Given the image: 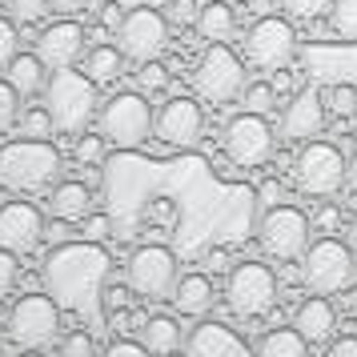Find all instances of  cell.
Segmentation results:
<instances>
[{
	"label": "cell",
	"mask_w": 357,
	"mask_h": 357,
	"mask_svg": "<svg viewBox=\"0 0 357 357\" xmlns=\"http://www.w3.org/2000/svg\"><path fill=\"white\" fill-rule=\"evenodd\" d=\"M141 345H145L153 357H173L185 345V337H181V325L173 321V317H149L145 325H141Z\"/></svg>",
	"instance_id": "obj_24"
},
{
	"label": "cell",
	"mask_w": 357,
	"mask_h": 357,
	"mask_svg": "<svg viewBox=\"0 0 357 357\" xmlns=\"http://www.w3.org/2000/svg\"><path fill=\"white\" fill-rule=\"evenodd\" d=\"M354 249L337 237H321V241H309V249L301 253V281L309 293H345L354 285Z\"/></svg>",
	"instance_id": "obj_5"
},
{
	"label": "cell",
	"mask_w": 357,
	"mask_h": 357,
	"mask_svg": "<svg viewBox=\"0 0 357 357\" xmlns=\"http://www.w3.org/2000/svg\"><path fill=\"white\" fill-rule=\"evenodd\" d=\"M329 29L341 40H357V0H333L329 4Z\"/></svg>",
	"instance_id": "obj_28"
},
{
	"label": "cell",
	"mask_w": 357,
	"mask_h": 357,
	"mask_svg": "<svg viewBox=\"0 0 357 357\" xmlns=\"http://www.w3.org/2000/svg\"><path fill=\"white\" fill-rule=\"evenodd\" d=\"M169 301H173V309L181 317H205L213 309V301H217V293H213V281L205 273H185V277H177Z\"/></svg>",
	"instance_id": "obj_21"
},
{
	"label": "cell",
	"mask_w": 357,
	"mask_h": 357,
	"mask_svg": "<svg viewBox=\"0 0 357 357\" xmlns=\"http://www.w3.org/2000/svg\"><path fill=\"white\" fill-rule=\"evenodd\" d=\"M45 217L36 205L29 201H8V205H0V249H8V253H33L36 245L45 241Z\"/></svg>",
	"instance_id": "obj_16"
},
{
	"label": "cell",
	"mask_w": 357,
	"mask_h": 357,
	"mask_svg": "<svg viewBox=\"0 0 357 357\" xmlns=\"http://www.w3.org/2000/svg\"><path fill=\"white\" fill-rule=\"evenodd\" d=\"M13 56H17V20L0 17V68H8Z\"/></svg>",
	"instance_id": "obj_37"
},
{
	"label": "cell",
	"mask_w": 357,
	"mask_h": 357,
	"mask_svg": "<svg viewBox=\"0 0 357 357\" xmlns=\"http://www.w3.org/2000/svg\"><path fill=\"white\" fill-rule=\"evenodd\" d=\"M105 157V137H81L77 141V161L81 165H97Z\"/></svg>",
	"instance_id": "obj_38"
},
{
	"label": "cell",
	"mask_w": 357,
	"mask_h": 357,
	"mask_svg": "<svg viewBox=\"0 0 357 357\" xmlns=\"http://www.w3.org/2000/svg\"><path fill=\"white\" fill-rule=\"evenodd\" d=\"M293 177L309 197H333L345 189V157L333 141H305V149L293 161Z\"/></svg>",
	"instance_id": "obj_8"
},
{
	"label": "cell",
	"mask_w": 357,
	"mask_h": 357,
	"mask_svg": "<svg viewBox=\"0 0 357 357\" xmlns=\"http://www.w3.org/2000/svg\"><path fill=\"white\" fill-rule=\"evenodd\" d=\"M20 132H24V137H36V141H49L52 132H56V125H52L49 109L40 105V109H29V113H20Z\"/></svg>",
	"instance_id": "obj_30"
},
{
	"label": "cell",
	"mask_w": 357,
	"mask_h": 357,
	"mask_svg": "<svg viewBox=\"0 0 357 357\" xmlns=\"http://www.w3.org/2000/svg\"><path fill=\"white\" fill-rule=\"evenodd\" d=\"M325 357H357V337H337L325 349Z\"/></svg>",
	"instance_id": "obj_42"
},
{
	"label": "cell",
	"mask_w": 357,
	"mask_h": 357,
	"mask_svg": "<svg viewBox=\"0 0 357 357\" xmlns=\"http://www.w3.org/2000/svg\"><path fill=\"white\" fill-rule=\"evenodd\" d=\"M197 13H201L197 0H169V20L173 24H197Z\"/></svg>",
	"instance_id": "obj_39"
},
{
	"label": "cell",
	"mask_w": 357,
	"mask_h": 357,
	"mask_svg": "<svg viewBox=\"0 0 357 357\" xmlns=\"http://www.w3.org/2000/svg\"><path fill=\"white\" fill-rule=\"evenodd\" d=\"M177 257H173V249H165V245H141V249H132L129 253V285L141 297L149 301H161L173 293L177 285Z\"/></svg>",
	"instance_id": "obj_13"
},
{
	"label": "cell",
	"mask_w": 357,
	"mask_h": 357,
	"mask_svg": "<svg viewBox=\"0 0 357 357\" xmlns=\"http://www.w3.org/2000/svg\"><path fill=\"white\" fill-rule=\"evenodd\" d=\"M100 357H153V354H149L141 341H113Z\"/></svg>",
	"instance_id": "obj_41"
},
{
	"label": "cell",
	"mask_w": 357,
	"mask_h": 357,
	"mask_svg": "<svg viewBox=\"0 0 357 357\" xmlns=\"http://www.w3.org/2000/svg\"><path fill=\"white\" fill-rule=\"evenodd\" d=\"M273 8H277V0H249V13L253 17H269Z\"/></svg>",
	"instance_id": "obj_46"
},
{
	"label": "cell",
	"mask_w": 357,
	"mask_h": 357,
	"mask_svg": "<svg viewBox=\"0 0 357 357\" xmlns=\"http://www.w3.org/2000/svg\"><path fill=\"white\" fill-rule=\"evenodd\" d=\"M109 4H121V8H137V4H149V0H109Z\"/></svg>",
	"instance_id": "obj_51"
},
{
	"label": "cell",
	"mask_w": 357,
	"mask_h": 357,
	"mask_svg": "<svg viewBox=\"0 0 357 357\" xmlns=\"http://www.w3.org/2000/svg\"><path fill=\"white\" fill-rule=\"evenodd\" d=\"M20 93L8 84V77L0 81V132H8L13 125H20Z\"/></svg>",
	"instance_id": "obj_31"
},
{
	"label": "cell",
	"mask_w": 357,
	"mask_h": 357,
	"mask_svg": "<svg viewBox=\"0 0 357 357\" xmlns=\"http://www.w3.org/2000/svg\"><path fill=\"white\" fill-rule=\"evenodd\" d=\"M245 109L249 113H261V116H269L277 109V89L273 84H265V81H253V84H245Z\"/></svg>",
	"instance_id": "obj_29"
},
{
	"label": "cell",
	"mask_w": 357,
	"mask_h": 357,
	"mask_svg": "<svg viewBox=\"0 0 357 357\" xmlns=\"http://www.w3.org/2000/svg\"><path fill=\"white\" fill-rule=\"evenodd\" d=\"M185 357H253V349L237 337V329L221 321H201L185 337Z\"/></svg>",
	"instance_id": "obj_18"
},
{
	"label": "cell",
	"mask_w": 357,
	"mask_h": 357,
	"mask_svg": "<svg viewBox=\"0 0 357 357\" xmlns=\"http://www.w3.org/2000/svg\"><path fill=\"white\" fill-rule=\"evenodd\" d=\"M52 13H61V17H77V13H84V0H49Z\"/></svg>",
	"instance_id": "obj_44"
},
{
	"label": "cell",
	"mask_w": 357,
	"mask_h": 357,
	"mask_svg": "<svg viewBox=\"0 0 357 357\" xmlns=\"http://www.w3.org/2000/svg\"><path fill=\"white\" fill-rule=\"evenodd\" d=\"M277 201H281V181H265V185H261V205L273 209Z\"/></svg>",
	"instance_id": "obj_43"
},
{
	"label": "cell",
	"mask_w": 357,
	"mask_h": 357,
	"mask_svg": "<svg viewBox=\"0 0 357 357\" xmlns=\"http://www.w3.org/2000/svg\"><path fill=\"white\" fill-rule=\"evenodd\" d=\"M345 233H349V249L357 253V213H354V221H349V229H345Z\"/></svg>",
	"instance_id": "obj_50"
},
{
	"label": "cell",
	"mask_w": 357,
	"mask_h": 357,
	"mask_svg": "<svg viewBox=\"0 0 357 357\" xmlns=\"http://www.w3.org/2000/svg\"><path fill=\"white\" fill-rule=\"evenodd\" d=\"M45 68L49 65H45L36 52H17L4 73H8V84L17 89L20 97H36V93H45V84H49L45 81Z\"/></svg>",
	"instance_id": "obj_23"
},
{
	"label": "cell",
	"mask_w": 357,
	"mask_h": 357,
	"mask_svg": "<svg viewBox=\"0 0 357 357\" xmlns=\"http://www.w3.org/2000/svg\"><path fill=\"white\" fill-rule=\"evenodd\" d=\"M261 249L277 261H297L309 249V217L297 205H273L261 217Z\"/></svg>",
	"instance_id": "obj_12"
},
{
	"label": "cell",
	"mask_w": 357,
	"mask_h": 357,
	"mask_svg": "<svg viewBox=\"0 0 357 357\" xmlns=\"http://www.w3.org/2000/svg\"><path fill=\"white\" fill-rule=\"evenodd\" d=\"M325 129V97L317 89H305L285 105V116H281V132L289 141H313L321 137Z\"/></svg>",
	"instance_id": "obj_19"
},
{
	"label": "cell",
	"mask_w": 357,
	"mask_h": 357,
	"mask_svg": "<svg viewBox=\"0 0 357 357\" xmlns=\"http://www.w3.org/2000/svg\"><path fill=\"white\" fill-rule=\"evenodd\" d=\"M225 153L233 165H241V169H257L273 157V129H269V121L261 113H237L233 121L225 125Z\"/></svg>",
	"instance_id": "obj_14"
},
{
	"label": "cell",
	"mask_w": 357,
	"mask_h": 357,
	"mask_svg": "<svg viewBox=\"0 0 357 357\" xmlns=\"http://www.w3.org/2000/svg\"><path fill=\"white\" fill-rule=\"evenodd\" d=\"M97 81L89 73L56 68L45 84V109H49L56 132H65V137H81L97 113Z\"/></svg>",
	"instance_id": "obj_2"
},
{
	"label": "cell",
	"mask_w": 357,
	"mask_h": 357,
	"mask_svg": "<svg viewBox=\"0 0 357 357\" xmlns=\"http://www.w3.org/2000/svg\"><path fill=\"white\" fill-rule=\"evenodd\" d=\"M61 177V153L49 141H13L0 149V185L13 193H40Z\"/></svg>",
	"instance_id": "obj_3"
},
{
	"label": "cell",
	"mask_w": 357,
	"mask_h": 357,
	"mask_svg": "<svg viewBox=\"0 0 357 357\" xmlns=\"http://www.w3.org/2000/svg\"><path fill=\"white\" fill-rule=\"evenodd\" d=\"M17 285V253H8V249H0V297Z\"/></svg>",
	"instance_id": "obj_40"
},
{
	"label": "cell",
	"mask_w": 357,
	"mask_h": 357,
	"mask_svg": "<svg viewBox=\"0 0 357 357\" xmlns=\"http://www.w3.org/2000/svg\"><path fill=\"white\" fill-rule=\"evenodd\" d=\"M105 277H109V253L100 245H61L52 249L45 261V281L49 293L56 297V305L77 313L84 321H93L105 329L109 313H105Z\"/></svg>",
	"instance_id": "obj_1"
},
{
	"label": "cell",
	"mask_w": 357,
	"mask_h": 357,
	"mask_svg": "<svg viewBox=\"0 0 357 357\" xmlns=\"http://www.w3.org/2000/svg\"><path fill=\"white\" fill-rule=\"evenodd\" d=\"M245 56H249V65L265 68V73L285 68L297 56V29L285 17H273V13L257 17L245 33Z\"/></svg>",
	"instance_id": "obj_11"
},
{
	"label": "cell",
	"mask_w": 357,
	"mask_h": 357,
	"mask_svg": "<svg viewBox=\"0 0 357 357\" xmlns=\"http://www.w3.org/2000/svg\"><path fill=\"white\" fill-rule=\"evenodd\" d=\"M61 333V305L52 293H29L8 313V337L20 349H45Z\"/></svg>",
	"instance_id": "obj_7"
},
{
	"label": "cell",
	"mask_w": 357,
	"mask_h": 357,
	"mask_svg": "<svg viewBox=\"0 0 357 357\" xmlns=\"http://www.w3.org/2000/svg\"><path fill=\"white\" fill-rule=\"evenodd\" d=\"M325 109L333 116H354L357 113V89L354 84H333L325 93Z\"/></svg>",
	"instance_id": "obj_32"
},
{
	"label": "cell",
	"mask_w": 357,
	"mask_h": 357,
	"mask_svg": "<svg viewBox=\"0 0 357 357\" xmlns=\"http://www.w3.org/2000/svg\"><path fill=\"white\" fill-rule=\"evenodd\" d=\"M345 185L357 193V157H349V161H345Z\"/></svg>",
	"instance_id": "obj_48"
},
{
	"label": "cell",
	"mask_w": 357,
	"mask_h": 357,
	"mask_svg": "<svg viewBox=\"0 0 357 357\" xmlns=\"http://www.w3.org/2000/svg\"><path fill=\"white\" fill-rule=\"evenodd\" d=\"M89 233H93V241L109 237V221H105V217H93V221H89Z\"/></svg>",
	"instance_id": "obj_47"
},
{
	"label": "cell",
	"mask_w": 357,
	"mask_h": 357,
	"mask_svg": "<svg viewBox=\"0 0 357 357\" xmlns=\"http://www.w3.org/2000/svg\"><path fill=\"white\" fill-rule=\"evenodd\" d=\"M61 357H93V333L84 329H73L61 337Z\"/></svg>",
	"instance_id": "obj_36"
},
{
	"label": "cell",
	"mask_w": 357,
	"mask_h": 357,
	"mask_svg": "<svg viewBox=\"0 0 357 357\" xmlns=\"http://www.w3.org/2000/svg\"><path fill=\"white\" fill-rule=\"evenodd\" d=\"M20 357H45V354H40V349H24Z\"/></svg>",
	"instance_id": "obj_52"
},
{
	"label": "cell",
	"mask_w": 357,
	"mask_h": 357,
	"mask_svg": "<svg viewBox=\"0 0 357 357\" xmlns=\"http://www.w3.org/2000/svg\"><path fill=\"white\" fill-rule=\"evenodd\" d=\"M345 309H349V313H357V285H349V289H345Z\"/></svg>",
	"instance_id": "obj_49"
},
{
	"label": "cell",
	"mask_w": 357,
	"mask_h": 357,
	"mask_svg": "<svg viewBox=\"0 0 357 357\" xmlns=\"http://www.w3.org/2000/svg\"><path fill=\"white\" fill-rule=\"evenodd\" d=\"M89 209H93L89 185H81V181H61V185L52 189V213H56L61 221H84Z\"/></svg>",
	"instance_id": "obj_25"
},
{
	"label": "cell",
	"mask_w": 357,
	"mask_h": 357,
	"mask_svg": "<svg viewBox=\"0 0 357 357\" xmlns=\"http://www.w3.org/2000/svg\"><path fill=\"white\" fill-rule=\"evenodd\" d=\"M8 13H13L17 24H36L52 13V4L49 0H8Z\"/></svg>",
	"instance_id": "obj_34"
},
{
	"label": "cell",
	"mask_w": 357,
	"mask_h": 357,
	"mask_svg": "<svg viewBox=\"0 0 357 357\" xmlns=\"http://www.w3.org/2000/svg\"><path fill=\"white\" fill-rule=\"evenodd\" d=\"M100 137L113 141L116 149H141L153 137V105L145 100V93H113L97 109Z\"/></svg>",
	"instance_id": "obj_4"
},
{
	"label": "cell",
	"mask_w": 357,
	"mask_h": 357,
	"mask_svg": "<svg viewBox=\"0 0 357 357\" xmlns=\"http://www.w3.org/2000/svg\"><path fill=\"white\" fill-rule=\"evenodd\" d=\"M121 20H125V13H121V4H109V8H105V13H100V24H105V29H121Z\"/></svg>",
	"instance_id": "obj_45"
},
{
	"label": "cell",
	"mask_w": 357,
	"mask_h": 357,
	"mask_svg": "<svg viewBox=\"0 0 357 357\" xmlns=\"http://www.w3.org/2000/svg\"><path fill=\"white\" fill-rule=\"evenodd\" d=\"M225 305L253 321V317H265L269 309L277 305V273L261 261H241L229 269V281H225Z\"/></svg>",
	"instance_id": "obj_6"
},
{
	"label": "cell",
	"mask_w": 357,
	"mask_h": 357,
	"mask_svg": "<svg viewBox=\"0 0 357 357\" xmlns=\"http://www.w3.org/2000/svg\"><path fill=\"white\" fill-rule=\"evenodd\" d=\"M121 68H125V52L116 49V45H93V49L84 52V73L97 84H113L121 77Z\"/></svg>",
	"instance_id": "obj_26"
},
{
	"label": "cell",
	"mask_w": 357,
	"mask_h": 357,
	"mask_svg": "<svg viewBox=\"0 0 357 357\" xmlns=\"http://www.w3.org/2000/svg\"><path fill=\"white\" fill-rule=\"evenodd\" d=\"M197 33L205 36L209 45H229L233 33H237V17H233V8H229L225 0H209V4H201V13H197Z\"/></svg>",
	"instance_id": "obj_22"
},
{
	"label": "cell",
	"mask_w": 357,
	"mask_h": 357,
	"mask_svg": "<svg viewBox=\"0 0 357 357\" xmlns=\"http://www.w3.org/2000/svg\"><path fill=\"white\" fill-rule=\"evenodd\" d=\"M193 84L205 100L229 105L233 97L245 93V61L229 45H209V49L201 52V61H197Z\"/></svg>",
	"instance_id": "obj_9"
},
{
	"label": "cell",
	"mask_w": 357,
	"mask_h": 357,
	"mask_svg": "<svg viewBox=\"0 0 357 357\" xmlns=\"http://www.w3.org/2000/svg\"><path fill=\"white\" fill-rule=\"evenodd\" d=\"M329 4L333 0H281V8L297 20H317L321 13H329Z\"/></svg>",
	"instance_id": "obj_35"
},
{
	"label": "cell",
	"mask_w": 357,
	"mask_h": 357,
	"mask_svg": "<svg viewBox=\"0 0 357 357\" xmlns=\"http://www.w3.org/2000/svg\"><path fill=\"white\" fill-rule=\"evenodd\" d=\"M253 357H309V341L297 333V329H273V333H265L257 345V354Z\"/></svg>",
	"instance_id": "obj_27"
},
{
	"label": "cell",
	"mask_w": 357,
	"mask_h": 357,
	"mask_svg": "<svg viewBox=\"0 0 357 357\" xmlns=\"http://www.w3.org/2000/svg\"><path fill=\"white\" fill-rule=\"evenodd\" d=\"M84 40H89V33H84L77 20H56V24H49V29L40 33L36 56H40L52 73H56V68H73L84 56Z\"/></svg>",
	"instance_id": "obj_17"
},
{
	"label": "cell",
	"mask_w": 357,
	"mask_h": 357,
	"mask_svg": "<svg viewBox=\"0 0 357 357\" xmlns=\"http://www.w3.org/2000/svg\"><path fill=\"white\" fill-rule=\"evenodd\" d=\"M201 132H205V113L193 97H173L153 113V137H161L165 145H197Z\"/></svg>",
	"instance_id": "obj_15"
},
{
	"label": "cell",
	"mask_w": 357,
	"mask_h": 357,
	"mask_svg": "<svg viewBox=\"0 0 357 357\" xmlns=\"http://www.w3.org/2000/svg\"><path fill=\"white\" fill-rule=\"evenodd\" d=\"M169 81H173V77H169V68L161 65V56H157V61H145V65L137 68V84H141L145 93H161V89H169Z\"/></svg>",
	"instance_id": "obj_33"
},
{
	"label": "cell",
	"mask_w": 357,
	"mask_h": 357,
	"mask_svg": "<svg viewBox=\"0 0 357 357\" xmlns=\"http://www.w3.org/2000/svg\"><path fill=\"white\" fill-rule=\"evenodd\" d=\"M293 329H297L309 345H325V341L333 337V329H337V313H333V305L325 301L321 293H313V297H305V301L297 305Z\"/></svg>",
	"instance_id": "obj_20"
},
{
	"label": "cell",
	"mask_w": 357,
	"mask_h": 357,
	"mask_svg": "<svg viewBox=\"0 0 357 357\" xmlns=\"http://www.w3.org/2000/svg\"><path fill=\"white\" fill-rule=\"evenodd\" d=\"M116 49L125 52V61H137V65L157 61L169 49V17H161L157 8H145V4L129 8L116 29Z\"/></svg>",
	"instance_id": "obj_10"
}]
</instances>
